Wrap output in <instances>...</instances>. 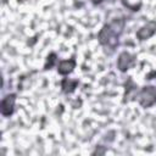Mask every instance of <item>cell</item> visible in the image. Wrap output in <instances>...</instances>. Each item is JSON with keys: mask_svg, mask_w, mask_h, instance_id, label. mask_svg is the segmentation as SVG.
<instances>
[{"mask_svg": "<svg viewBox=\"0 0 156 156\" xmlns=\"http://www.w3.org/2000/svg\"><path fill=\"white\" fill-rule=\"evenodd\" d=\"M138 101L143 107H151L156 104V88L155 87H144L138 94Z\"/></svg>", "mask_w": 156, "mask_h": 156, "instance_id": "cell-2", "label": "cell"}, {"mask_svg": "<svg viewBox=\"0 0 156 156\" xmlns=\"http://www.w3.org/2000/svg\"><path fill=\"white\" fill-rule=\"evenodd\" d=\"M126 21L123 18H115L102 27L99 33V41L104 46L115 49L118 44V38L123 32Z\"/></svg>", "mask_w": 156, "mask_h": 156, "instance_id": "cell-1", "label": "cell"}, {"mask_svg": "<svg viewBox=\"0 0 156 156\" xmlns=\"http://www.w3.org/2000/svg\"><path fill=\"white\" fill-rule=\"evenodd\" d=\"M15 101H16V95L15 94H9L5 98H2L1 100V105H0V111L1 115L7 117L11 116L15 108Z\"/></svg>", "mask_w": 156, "mask_h": 156, "instance_id": "cell-3", "label": "cell"}, {"mask_svg": "<svg viewBox=\"0 0 156 156\" xmlns=\"http://www.w3.org/2000/svg\"><path fill=\"white\" fill-rule=\"evenodd\" d=\"M133 63H134V56L130 55V54L127 52V51L122 52V54L119 55L118 60H117V66H118L119 71H122V72L129 69V68L133 66Z\"/></svg>", "mask_w": 156, "mask_h": 156, "instance_id": "cell-5", "label": "cell"}, {"mask_svg": "<svg viewBox=\"0 0 156 156\" xmlns=\"http://www.w3.org/2000/svg\"><path fill=\"white\" fill-rule=\"evenodd\" d=\"M156 33V21H150L145 26H143L136 32V38L139 40H146Z\"/></svg>", "mask_w": 156, "mask_h": 156, "instance_id": "cell-4", "label": "cell"}, {"mask_svg": "<svg viewBox=\"0 0 156 156\" xmlns=\"http://www.w3.org/2000/svg\"><path fill=\"white\" fill-rule=\"evenodd\" d=\"M78 84V80L77 79H69V78H65L62 80V90L65 93H72Z\"/></svg>", "mask_w": 156, "mask_h": 156, "instance_id": "cell-7", "label": "cell"}, {"mask_svg": "<svg viewBox=\"0 0 156 156\" xmlns=\"http://www.w3.org/2000/svg\"><path fill=\"white\" fill-rule=\"evenodd\" d=\"M101 1H104V0H93V2H95V4H99V2H101Z\"/></svg>", "mask_w": 156, "mask_h": 156, "instance_id": "cell-8", "label": "cell"}, {"mask_svg": "<svg viewBox=\"0 0 156 156\" xmlns=\"http://www.w3.org/2000/svg\"><path fill=\"white\" fill-rule=\"evenodd\" d=\"M76 66V61L73 58L71 60H63V61H60L58 66H57V71L60 74H68L73 71Z\"/></svg>", "mask_w": 156, "mask_h": 156, "instance_id": "cell-6", "label": "cell"}]
</instances>
